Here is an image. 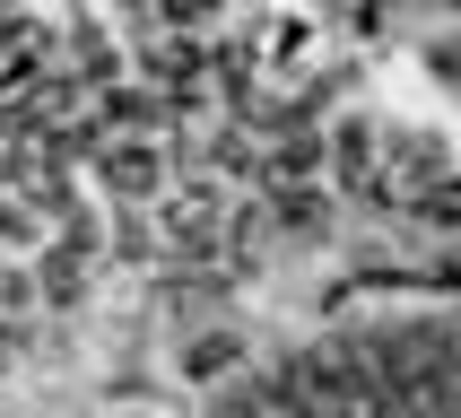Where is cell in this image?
<instances>
[{
	"label": "cell",
	"instance_id": "3957f363",
	"mask_svg": "<svg viewBox=\"0 0 461 418\" xmlns=\"http://www.w3.org/2000/svg\"><path fill=\"white\" fill-rule=\"evenodd\" d=\"M322 149H331V175H339V183H357V192L375 183V131H366L357 114H348V123H339Z\"/></svg>",
	"mask_w": 461,
	"mask_h": 418
},
{
	"label": "cell",
	"instance_id": "52a82bcc",
	"mask_svg": "<svg viewBox=\"0 0 461 418\" xmlns=\"http://www.w3.org/2000/svg\"><path fill=\"white\" fill-rule=\"evenodd\" d=\"M270 209H279L287 235H313V227H322V192H313V183H279V201H270Z\"/></svg>",
	"mask_w": 461,
	"mask_h": 418
},
{
	"label": "cell",
	"instance_id": "7a4b0ae2",
	"mask_svg": "<svg viewBox=\"0 0 461 418\" xmlns=\"http://www.w3.org/2000/svg\"><path fill=\"white\" fill-rule=\"evenodd\" d=\"M218 227H227V218H218V192H209V183H192V192L166 209V235H175L183 253H209V244H218Z\"/></svg>",
	"mask_w": 461,
	"mask_h": 418
},
{
	"label": "cell",
	"instance_id": "8992f818",
	"mask_svg": "<svg viewBox=\"0 0 461 418\" xmlns=\"http://www.w3.org/2000/svg\"><path fill=\"white\" fill-rule=\"evenodd\" d=\"M201 44H157V87H166V96H192V87H201Z\"/></svg>",
	"mask_w": 461,
	"mask_h": 418
},
{
	"label": "cell",
	"instance_id": "6da1fadb",
	"mask_svg": "<svg viewBox=\"0 0 461 418\" xmlns=\"http://www.w3.org/2000/svg\"><path fill=\"white\" fill-rule=\"evenodd\" d=\"M96 175L113 201H149L157 183H166V157L149 149V140H113V149H96Z\"/></svg>",
	"mask_w": 461,
	"mask_h": 418
},
{
	"label": "cell",
	"instance_id": "30bf717a",
	"mask_svg": "<svg viewBox=\"0 0 461 418\" xmlns=\"http://www.w3.org/2000/svg\"><path fill=\"white\" fill-rule=\"evenodd\" d=\"M453 9H461V0H453Z\"/></svg>",
	"mask_w": 461,
	"mask_h": 418
},
{
	"label": "cell",
	"instance_id": "277c9868",
	"mask_svg": "<svg viewBox=\"0 0 461 418\" xmlns=\"http://www.w3.org/2000/svg\"><path fill=\"white\" fill-rule=\"evenodd\" d=\"M436 175H444V149L427 140V131H410V140L392 149V183H401V192H418V183H436Z\"/></svg>",
	"mask_w": 461,
	"mask_h": 418
},
{
	"label": "cell",
	"instance_id": "9c48e42d",
	"mask_svg": "<svg viewBox=\"0 0 461 418\" xmlns=\"http://www.w3.org/2000/svg\"><path fill=\"white\" fill-rule=\"evenodd\" d=\"M104 123H122V131L131 123H157V104L149 96H104Z\"/></svg>",
	"mask_w": 461,
	"mask_h": 418
},
{
	"label": "cell",
	"instance_id": "5b68a950",
	"mask_svg": "<svg viewBox=\"0 0 461 418\" xmlns=\"http://www.w3.org/2000/svg\"><path fill=\"white\" fill-rule=\"evenodd\" d=\"M35 287H44L52 305H78V287H87L78 279V244H52V253L35 261Z\"/></svg>",
	"mask_w": 461,
	"mask_h": 418
},
{
	"label": "cell",
	"instance_id": "ba28073f",
	"mask_svg": "<svg viewBox=\"0 0 461 418\" xmlns=\"http://www.w3.org/2000/svg\"><path fill=\"white\" fill-rule=\"evenodd\" d=\"M235 349H244L235 332H209L201 349H192V375H227V366H235Z\"/></svg>",
	"mask_w": 461,
	"mask_h": 418
}]
</instances>
